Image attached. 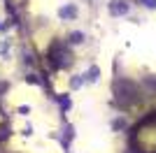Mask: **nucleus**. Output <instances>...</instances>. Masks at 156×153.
Returning a JSON list of instances; mask_svg holds the SVG:
<instances>
[{
  "mask_svg": "<svg viewBox=\"0 0 156 153\" xmlns=\"http://www.w3.org/2000/svg\"><path fill=\"white\" fill-rule=\"evenodd\" d=\"M51 58H54V65L56 67H61V65H65L68 63V53H61V46H54V51H51Z\"/></svg>",
  "mask_w": 156,
  "mask_h": 153,
  "instance_id": "nucleus-1",
  "label": "nucleus"
},
{
  "mask_svg": "<svg viewBox=\"0 0 156 153\" xmlns=\"http://www.w3.org/2000/svg\"><path fill=\"white\" fill-rule=\"evenodd\" d=\"M110 9H112V14H126L128 12V5H126L124 0H114Z\"/></svg>",
  "mask_w": 156,
  "mask_h": 153,
  "instance_id": "nucleus-2",
  "label": "nucleus"
},
{
  "mask_svg": "<svg viewBox=\"0 0 156 153\" xmlns=\"http://www.w3.org/2000/svg\"><path fill=\"white\" fill-rule=\"evenodd\" d=\"M61 19H75V14H77V9H75V5H65L61 7Z\"/></svg>",
  "mask_w": 156,
  "mask_h": 153,
  "instance_id": "nucleus-3",
  "label": "nucleus"
},
{
  "mask_svg": "<svg viewBox=\"0 0 156 153\" xmlns=\"http://www.w3.org/2000/svg\"><path fill=\"white\" fill-rule=\"evenodd\" d=\"M82 39H84V35H82V32H72V35H70V42H75V44H79Z\"/></svg>",
  "mask_w": 156,
  "mask_h": 153,
  "instance_id": "nucleus-4",
  "label": "nucleus"
},
{
  "mask_svg": "<svg viewBox=\"0 0 156 153\" xmlns=\"http://www.w3.org/2000/svg\"><path fill=\"white\" fill-rule=\"evenodd\" d=\"M144 7H149V9H156V0H140Z\"/></svg>",
  "mask_w": 156,
  "mask_h": 153,
  "instance_id": "nucleus-5",
  "label": "nucleus"
},
{
  "mask_svg": "<svg viewBox=\"0 0 156 153\" xmlns=\"http://www.w3.org/2000/svg\"><path fill=\"white\" fill-rule=\"evenodd\" d=\"M89 79H98V67H91V70H89Z\"/></svg>",
  "mask_w": 156,
  "mask_h": 153,
  "instance_id": "nucleus-6",
  "label": "nucleus"
},
{
  "mask_svg": "<svg viewBox=\"0 0 156 153\" xmlns=\"http://www.w3.org/2000/svg\"><path fill=\"white\" fill-rule=\"evenodd\" d=\"M82 81H84V79H79V76H75V79H72V86L77 88V86H79V83H82Z\"/></svg>",
  "mask_w": 156,
  "mask_h": 153,
  "instance_id": "nucleus-7",
  "label": "nucleus"
}]
</instances>
